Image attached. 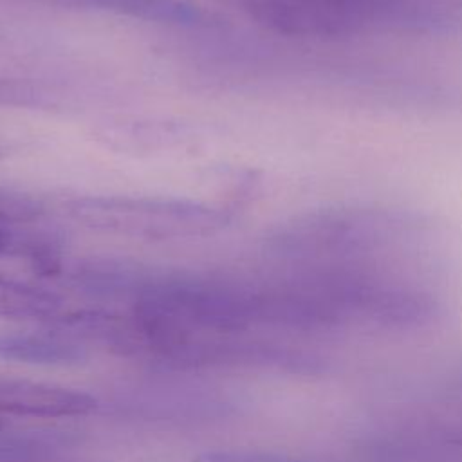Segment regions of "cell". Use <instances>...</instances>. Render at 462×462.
Listing matches in <instances>:
<instances>
[{"mask_svg":"<svg viewBox=\"0 0 462 462\" xmlns=\"http://www.w3.org/2000/svg\"><path fill=\"white\" fill-rule=\"evenodd\" d=\"M245 13L263 29L305 40H343L366 34L352 0H244Z\"/></svg>","mask_w":462,"mask_h":462,"instance_id":"cell-3","label":"cell"},{"mask_svg":"<svg viewBox=\"0 0 462 462\" xmlns=\"http://www.w3.org/2000/svg\"><path fill=\"white\" fill-rule=\"evenodd\" d=\"M374 32L439 34L462 22V0H357Z\"/></svg>","mask_w":462,"mask_h":462,"instance_id":"cell-5","label":"cell"},{"mask_svg":"<svg viewBox=\"0 0 462 462\" xmlns=\"http://www.w3.org/2000/svg\"><path fill=\"white\" fill-rule=\"evenodd\" d=\"M430 222L406 208L345 204L310 209L271 229L265 251L276 258L323 267H352L420 240Z\"/></svg>","mask_w":462,"mask_h":462,"instance_id":"cell-1","label":"cell"},{"mask_svg":"<svg viewBox=\"0 0 462 462\" xmlns=\"http://www.w3.org/2000/svg\"><path fill=\"white\" fill-rule=\"evenodd\" d=\"M79 437L65 430H0V462H40L76 448Z\"/></svg>","mask_w":462,"mask_h":462,"instance_id":"cell-10","label":"cell"},{"mask_svg":"<svg viewBox=\"0 0 462 462\" xmlns=\"http://www.w3.org/2000/svg\"><path fill=\"white\" fill-rule=\"evenodd\" d=\"M97 135L106 146L116 150L132 152H153L161 148H173L182 144L188 137V126L171 121H141V119H119L105 123Z\"/></svg>","mask_w":462,"mask_h":462,"instance_id":"cell-8","label":"cell"},{"mask_svg":"<svg viewBox=\"0 0 462 462\" xmlns=\"http://www.w3.org/2000/svg\"><path fill=\"white\" fill-rule=\"evenodd\" d=\"M61 305L63 300L51 289L0 278V318L51 321L61 312Z\"/></svg>","mask_w":462,"mask_h":462,"instance_id":"cell-11","label":"cell"},{"mask_svg":"<svg viewBox=\"0 0 462 462\" xmlns=\"http://www.w3.org/2000/svg\"><path fill=\"white\" fill-rule=\"evenodd\" d=\"M65 211L87 229L139 240L211 236L233 220L227 209L173 197H78Z\"/></svg>","mask_w":462,"mask_h":462,"instance_id":"cell-2","label":"cell"},{"mask_svg":"<svg viewBox=\"0 0 462 462\" xmlns=\"http://www.w3.org/2000/svg\"><path fill=\"white\" fill-rule=\"evenodd\" d=\"M96 395L60 384L0 377V415L18 417H83L96 411Z\"/></svg>","mask_w":462,"mask_h":462,"instance_id":"cell-4","label":"cell"},{"mask_svg":"<svg viewBox=\"0 0 462 462\" xmlns=\"http://www.w3.org/2000/svg\"><path fill=\"white\" fill-rule=\"evenodd\" d=\"M63 9L101 11L135 20L175 25V27H213L215 14L191 0H31Z\"/></svg>","mask_w":462,"mask_h":462,"instance_id":"cell-6","label":"cell"},{"mask_svg":"<svg viewBox=\"0 0 462 462\" xmlns=\"http://www.w3.org/2000/svg\"><path fill=\"white\" fill-rule=\"evenodd\" d=\"M4 155H5V150H4V146H2V144H0V159H2V157H4Z\"/></svg>","mask_w":462,"mask_h":462,"instance_id":"cell-13","label":"cell"},{"mask_svg":"<svg viewBox=\"0 0 462 462\" xmlns=\"http://www.w3.org/2000/svg\"><path fill=\"white\" fill-rule=\"evenodd\" d=\"M61 236L52 229L31 224L0 222V256H23L42 274L52 276L63 262Z\"/></svg>","mask_w":462,"mask_h":462,"instance_id":"cell-9","label":"cell"},{"mask_svg":"<svg viewBox=\"0 0 462 462\" xmlns=\"http://www.w3.org/2000/svg\"><path fill=\"white\" fill-rule=\"evenodd\" d=\"M0 105L4 106H47V92L27 79L0 78Z\"/></svg>","mask_w":462,"mask_h":462,"instance_id":"cell-12","label":"cell"},{"mask_svg":"<svg viewBox=\"0 0 462 462\" xmlns=\"http://www.w3.org/2000/svg\"><path fill=\"white\" fill-rule=\"evenodd\" d=\"M0 357L27 365H74L88 357L87 346L63 330L2 332Z\"/></svg>","mask_w":462,"mask_h":462,"instance_id":"cell-7","label":"cell"}]
</instances>
